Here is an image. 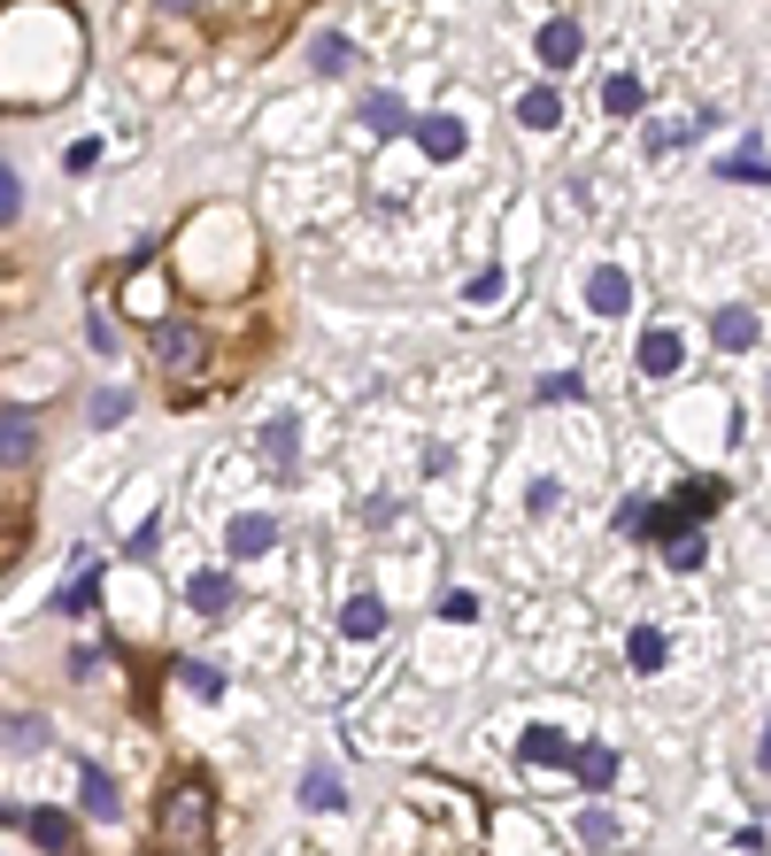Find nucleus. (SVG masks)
I'll use <instances>...</instances> for the list:
<instances>
[{"label": "nucleus", "instance_id": "obj_24", "mask_svg": "<svg viewBox=\"0 0 771 856\" xmlns=\"http://www.w3.org/2000/svg\"><path fill=\"white\" fill-rule=\"evenodd\" d=\"M602 109L610 116H640V78H610L602 85Z\"/></svg>", "mask_w": 771, "mask_h": 856}, {"label": "nucleus", "instance_id": "obj_20", "mask_svg": "<svg viewBox=\"0 0 771 856\" xmlns=\"http://www.w3.org/2000/svg\"><path fill=\"white\" fill-rule=\"evenodd\" d=\"M85 811H93L101 826H109V818H124V803H116V779H109V772H93V764H85Z\"/></svg>", "mask_w": 771, "mask_h": 856}, {"label": "nucleus", "instance_id": "obj_3", "mask_svg": "<svg viewBox=\"0 0 771 856\" xmlns=\"http://www.w3.org/2000/svg\"><path fill=\"white\" fill-rule=\"evenodd\" d=\"M587 309H595V317H625V309H632V278H625L617 263L587 271Z\"/></svg>", "mask_w": 771, "mask_h": 856}, {"label": "nucleus", "instance_id": "obj_18", "mask_svg": "<svg viewBox=\"0 0 771 856\" xmlns=\"http://www.w3.org/2000/svg\"><path fill=\"white\" fill-rule=\"evenodd\" d=\"M302 803H308V811H339V803H347V787H339L332 764H308V772H302Z\"/></svg>", "mask_w": 771, "mask_h": 856}, {"label": "nucleus", "instance_id": "obj_16", "mask_svg": "<svg viewBox=\"0 0 771 856\" xmlns=\"http://www.w3.org/2000/svg\"><path fill=\"white\" fill-rule=\"evenodd\" d=\"M263 456H271L278 471H294V463H302V425H294V417H271V425H263Z\"/></svg>", "mask_w": 771, "mask_h": 856}, {"label": "nucleus", "instance_id": "obj_2", "mask_svg": "<svg viewBox=\"0 0 771 856\" xmlns=\"http://www.w3.org/2000/svg\"><path fill=\"white\" fill-rule=\"evenodd\" d=\"M355 116H363V132H378V140H402V132L417 124L402 93H363V109H355Z\"/></svg>", "mask_w": 771, "mask_h": 856}, {"label": "nucleus", "instance_id": "obj_15", "mask_svg": "<svg viewBox=\"0 0 771 856\" xmlns=\"http://www.w3.org/2000/svg\"><path fill=\"white\" fill-rule=\"evenodd\" d=\"M517 748H525V764H571V756H579V741H564L556 725H525Z\"/></svg>", "mask_w": 771, "mask_h": 856}, {"label": "nucleus", "instance_id": "obj_13", "mask_svg": "<svg viewBox=\"0 0 771 856\" xmlns=\"http://www.w3.org/2000/svg\"><path fill=\"white\" fill-rule=\"evenodd\" d=\"M308 70H324V78L355 70V39H347V31H316V39H308Z\"/></svg>", "mask_w": 771, "mask_h": 856}, {"label": "nucleus", "instance_id": "obj_33", "mask_svg": "<svg viewBox=\"0 0 771 856\" xmlns=\"http://www.w3.org/2000/svg\"><path fill=\"white\" fill-rule=\"evenodd\" d=\"M579 834H587V842L602 849V842H610V834H617V826H610V811H587V818H579Z\"/></svg>", "mask_w": 771, "mask_h": 856}, {"label": "nucleus", "instance_id": "obj_7", "mask_svg": "<svg viewBox=\"0 0 771 856\" xmlns=\"http://www.w3.org/2000/svg\"><path fill=\"white\" fill-rule=\"evenodd\" d=\"M579 47H587V39H579V23H571V16H548V23H540V62H548V70H571V62H579Z\"/></svg>", "mask_w": 771, "mask_h": 856}, {"label": "nucleus", "instance_id": "obj_8", "mask_svg": "<svg viewBox=\"0 0 771 856\" xmlns=\"http://www.w3.org/2000/svg\"><path fill=\"white\" fill-rule=\"evenodd\" d=\"M224 548H232V556H271V548H278V517H232V532H224Z\"/></svg>", "mask_w": 771, "mask_h": 856}, {"label": "nucleus", "instance_id": "obj_36", "mask_svg": "<svg viewBox=\"0 0 771 856\" xmlns=\"http://www.w3.org/2000/svg\"><path fill=\"white\" fill-rule=\"evenodd\" d=\"M154 548H162V524H154V517H148V524L132 532V556H154Z\"/></svg>", "mask_w": 771, "mask_h": 856}, {"label": "nucleus", "instance_id": "obj_23", "mask_svg": "<svg viewBox=\"0 0 771 856\" xmlns=\"http://www.w3.org/2000/svg\"><path fill=\"white\" fill-rule=\"evenodd\" d=\"M0 741H8L16 756H31V748H47V717H0Z\"/></svg>", "mask_w": 771, "mask_h": 856}, {"label": "nucleus", "instance_id": "obj_17", "mask_svg": "<svg viewBox=\"0 0 771 856\" xmlns=\"http://www.w3.org/2000/svg\"><path fill=\"white\" fill-rule=\"evenodd\" d=\"M378 625H386V602H378V594H355V602L339 610V633H347V641H378Z\"/></svg>", "mask_w": 771, "mask_h": 856}, {"label": "nucleus", "instance_id": "obj_29", "mask_svg": "<svg viewBox=\"0 0 771 856\" xmlns=\"http://www.w3.org/2000/svg\"><path fill=\"white\" fill-rule=\"evenodd\" d=\"M440 618H448V625H470V618H478V594H440Z\"/></svg>", "mask_w": 771, "mask_h": 856}, {"label": "nucleus", "instance_id": "obj_10", "mask_svg": "<svg viewBox=\"0 0 771 856\" xmlns=\"http://www.w3.org/2000/svg\"><path fill=\"white\" fill-rule=\"evenodd\" d=\"M8 826H23L39 849H54V856L70 849V818H62V811H8Z\"/></svg>", "mask_w": 771, "mask_h": 856}, {"label": "nucleus", "instance_id": "obj_37", "mask_svg": "<svg viewBox=\"0 0 771 856\" xmlns=\"http://www.w3.org/2000/svg\"><path fill=\"white\" fill-rule=\"evenodd\" d=\"M154 8H170V16H193V8H201V0H154Z\"/></svg>", "mask_w": 771, "mask_h": 856}, {"label": "nucleus", "instance_id": "obj_11", "mask_svg": "<svg viewBox=\"0 0 771 856\" xmlns=\"http://www.w3.org/2000/svg\"><path fill=\"white\" fill-rule=\"evenodd\" d=\"M757 333H764V325H757V309H718V317H710V340L726 347V355L757 347Z\"/></svg>", "mask_w": 771, "mask_h": 856}, {"label": "nucleus", "instance_id": "obj_34", "mask_svg": "<svg viewBox=\"0 0 771 856\" xmlns=\"http://www.w3.org/2000/svg\"><path fill=\"white\" fill-rule=\"evenodd\" d=\"M16 208H23V193H16V171H0V224H16Z\"/></svg>", "mask_w": 771, "mask_h": 856}, {"label": "nucleus", "instance_id": "obj_31", "mask_svg": "<svg viewBox=\"0 0 771 856\" xmlns=\"http://www.w3.org/2000/svg\"><path fill=\"white\" fill-rule=\"evenodd\" d=\"M579 394H587V386H579L571 370H556V378H540V401H579Z\"/></svg>", "mask_w": 771, "mask_h": 856}, {"label": "nucleus", "instance_id": "obj_26", "mask_svg": "<svg viewBox=\"0 0 771 856\" xmlns=\"http://www.w3.org/2000/svg\"><path fill=\"white\" fill-rule=\"evenodd\" d=\"M124 417H132V394H124V386L93 394V425H124Z\"/></svg>", "mask_w": 771, "mask_h": 856}, {"label": "nucleus", "instance_id": "obj_12", "mask_svg": "<svg viewBox=\"0 0 771 856\" xmlns=\"http://www.w3.org/2000/svg\"><path fill=\"white\" fill-rule=\"evenodd\" d=\"M679 363H687V340H679V333H663V325H656V333L640 340V370H648V378H671Z\"/></svg>", "mask_w": 771, "mask_h": 856}, {"label": "nucleus", "instance_id": "obj_28", "mask_svg": "<svg viewBox=\"0 0 771 856\" xmlns=\"http://www.w3.org/2000/svg\"><path fill=\"white\" fill-rule=\"evenodd\" d=\"M85 340H93V355H116V325L101 309H85Z\"/></svg>", "mask_w": 771, "mask_h": 856}, {"label": "nucleus", "instance_id": "obj_21", "mask_svg": "<svg viewBox=\"0 0 771 856\" xmlns=\"http://www.w3.org/2000/svg\"><path fill=\"white\" fill-rule=\"evenodd\" d=\"M571 772H579V779L602 795V787L617 779V748H579V756H571Z\"/></svg>", "mask_w": 771, "mask_h": 856}, {"label": "nucleus", "instance_id": "obj_38", "mask_svg": "<svg viewBox=\"0 0 771 856\" xmlns=\"http://www.w3.org/2000/svg\"><path fill=\"white\" fill-rule=\"evenodd\" d=\"M757 764H764V772H771V725H764V748H757Z\"/></svg>", "mask_w": 771, "mask_h": 856}, {"label": "nucleus", "instance_id": "obj_5", "mask_svg": "<svg viewBox=\"0 0 771 856\" xmlns=\"http://www.w3.org/2000/svg\"><path fill=\"white\" fill-rule=\"evenodd\" d=\"M31 456H39V425H31L23 409H0V463H8V471H23Z\"/></svg>", "mask_w": 771, "mask_h": 856}, {"label": "nucleus", "instance_id": "obj_25", "mask_svg": "<svg viewBox=\"0 0 771 856\" xmlns=\"http://www.w3.org/2000/svg\"><path fill=\"white\" fill-rule=\"evenodd\" d=\"M177 680L193 686L201 702H216V694H224V672H216V664H177Z\"/></svg>", "mask_w": 771, "mask_h": 856}, {"label": "nucleus", "instance_id": "obj_27", "mask_svg": "<svg viewBox=\"0 0 771 856\" xmlns=\"http://www.w3.org/2000/svg\"><path fill=\"white\" fill-rule=\"evenodd\" d=\"M93 594H101V579H93V571H78V579L62 587V610H70V618H85V610H93Z\"/></svg>", "mask_w": 771, "mask_h": 856}, {"label": "nucleus", "instance_id": "obj_9", "mask_svg": "<svg viewBox=\"0 0 771 856\" xmlns=\"http://www.w3.org/2000/svg\"><path fill=\"white\" fill-rule=\"evenodd\" d=\"M185 602H193L201 618H224V610L240 602V587H232L224 571H193V587H185Z\"/></svg>", "mask_w": 771, "mask_h": 856}, {"label": "nucleus", "instance_id": "obj_32", "mask_svg": "<svg viewBox=\"0 0 771 856\" xmlns=\"http://www.w3.org/2000/svg\"><path fill=\"white\" fill-rule=\"evenodd\" d=\"M726 177H741V185H771V171L757 163V155H733V163H718Z\"/></svg>", "mask_w": 771, "mask_h": 856}, {"label": "nucleus", "instance_id": "obj_4", "mask_svg": "<svg viewBox=\"0 0 771 856\" xmlns=\"http://www.w3.org/2000/svg\"><path fill=\"white\" fill-rule=\"evenodd\" d=\"M154 355H162L170 370H201V355H209V340H201L193 325H170V317H162V325H154Z\"/></svg>", "mask_w": 771, "mask_h": 856}, {"label": "nucleus", "instance_id": "obj_22", "mask_svg": "<svg viewBox=\"0 0 771 856\" xmlns=\"http://www.w3.org/2000/svg\"><path fill=\"white\" fill-rule=\"evenodd\" d=\"M625 656H632V672H663V656H671V649H663V633H656V625H640V633L625 641Z\"/></svg>", "mask_w": 771, "mask_h": 856}, {"label": "nucleus", "instance_id": "obj_19", "mask_svg": "<svg viewBox=\"0 0 771 856\" xmlns=\"http://www.w3.org/2000/svg\"><path fill=\"white\" fill-rule=\"evenodd\" d=\"M726 495H733L726 479H687V487H679V510H687V517H718V510H726Z\"/></svg>", "mask_w": 771, "mask_h": 856}, {"label": "nucleus", "instance_id": "obj_14", "mask_svg": "<svg viewBox=\"0 0 771 856\" xmlns=\"http://www.w3.org/2000/svg\"><path fill=\"white\" fill-rule=\"evenodd\" d=\"M517 124H525V132H556V124H564V93H556V85H532V93L517 101Z\"/></svg>", "mask_w": 771, "mask_h": 856}, {"label": "nucleus", "instance_id": "obj_30", "mask_svg": "<svg viewBox=\"0 0 771 856\" xmlns=\"http://www.w3.org/2000/svg\"><path fill=\"white\" fill-rule=\"evenodd\" d=\"M501 286H509V278H501V271H478V278H470V286H463V294H470V302H478V309H486V302H501Z\"/></svg>", "mask_w": 771, "mask_h": 856}, {"label": "nucleus", "instance_id": "obj_35", "mask_svg": "<svg viewBox=\"0 0 771 856\" xmlns=\"http://www.w3.org/2000/svg\"><path fill=\"white\" fill-rule=\"evenodd\" d=\"M556 495H564L556 479H532V495H525V510H556Z\"/></svg>", "mask_w": 771, "mask_h": 856}, {"label": "nucleus", "instance_id": "obj_1", "mask_svg": "<svg viewBox=\"0 0 771 856\" xmlns=\"http://www.w3.org/2000/svg\"><path fill=\"white\" fill-rule=\"evenodd\" d=\"M154 842H162V849H209V842H216V795H209L201 779H177V787L162 795Z\"/></svg>", "mask_w": 771, "mask_h": 856}, {"label": "nucleus", "instance_id": "obj_6", "mask_svg": "<svg viewBox=\"0 0 771 856\" xmlns=\"http://www.w3.org/2000/svg\"><path fill=\"white\" fill-rule=\"evenodd\" d=\"M409 140H417L433 163H456V155H463V124H456V116H417Z\"/></svg>", "mask_w": 771, "mask_h": 856}]
</instances>
